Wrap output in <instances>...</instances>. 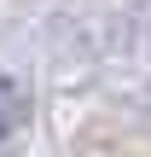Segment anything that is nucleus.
Returning <instances> with one entry per match:
<instances>
[{
	"instance_id": "nucleus-1",
	"label": "nucleus",
	"mask_w": 151,
	"mask_h": 157,
	"mask_svg": "<svg viewBox=\"0 0 151 157\" xmlns=\"http://www.w3.org/2000/svg\"><path fill=\"white\" fill-rule=\"evenodd\" d=\"M17 128H23V87H17L12 76H0V146H6Z\"/></svg>"
}]
</instances>
